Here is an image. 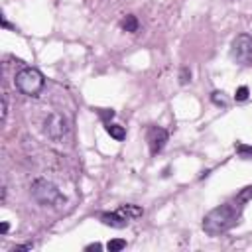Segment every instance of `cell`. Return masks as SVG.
Masks as SVG:
<instances>
[{
  "instance_id": "cell-9",
  "label": "cell",
  "mask_w": 252,
  "mask_h": 252,
  "mask_svg": "<svg viewBox=\"0 0 252 252\" xmlns=\"http://www.w3.org/2000/svg\"><path fill=\"white\" fill-rule=\"evenodd\" d=\"M122 30H124V32H128V33L138 32V18H136V16H132V14H128V16L122 20Z\"/></svg>"
},
{
  "instance_id": "cell-12",
  "label": "cell",
  "mask_w": 252,
  "mask_h": 252,
  "mask_svg": "<svg viewBox=\"0 0 252 252\" xmlns=\"http://www.w3.org/2000/svg\"><path fill=\"white\" fill-rule=\"evenodd\" d=\"M234 150H236V154H238L240 158H244V159H250V158H252V146H246V144H242V142H236V144H234Z\"/></svg>"
},
{
  "instance_id": "cell-7",
  "label": "cell",
  "mask_w": 252,
  "mask_h": 252,
  "mask_svg": "<svg viewBox=\"0 0 252 252\" xmlns=\"http://www.w3.org/2000/svg\"><path fill=\"white\" fill-rule=\"evenodd\" d=\"M100 220L106 224V226H112V228H124L128 224V220L120 215V213H102L100 215Z\"/></svg>"
},
{
  "instance_id": "cell-15",
  "label": "cell",
  "mask_w": 252,
  "mask_h": 252,
  "mask_svg": "<svg viewBox=\"0 0 252 252\" xmlns=\"http://www.w3.org/2000/svg\"><path fill=\"white\" fill-rule=\"evenodd\" d=\"M191 81V71L187 69V67H181V73H179V83L181 85H185V83H189Z\"/></svg>"
},
{
  "instance_id": "cell-8",
  "label": "cell",
  "mask_w": 252,
  "mask_h": 252,
  "mask_svg": "<svg viewBox=\"0 0 252 252\" xmlns=\"http://www.w3.org/2000/svg\"><path fill=\"white\" fill-rule=\"evenodd\" d=\"M116 213H120V215L130 222V220H134V219H140L144 211H142L138 205H122V207L116 209Z\"/></svg>"
},
{
  "instance_id": "cell-2",
  "label": "cell",
  "mask_w": 252,
  "mask_h": 252,
  "mask_svg": "<svg viewBox=\"0 0 252 252\" xmlns=\"http://www.w3.org/2000/svg\"><path fill=\"white\" fill-rule=\"evenodd\" d=\"M32 197L41 207H51V209H59L67 203L65 195L59 191V187L47 179H35L32 183Z\"/></svg>"
},
{
  "instance_id": "cell-19",
  "label": "cell",
  "mask_w": 252,
  "mask_h": 252,
  "mask_svg": "<svg viewBox=\"0 0 252 252\" xmlns=\"http://www.w3.org/2000/svg\"><path fill=\"white\" fill-rule=\"evenodd\" d=\"M85 250H87V252H93V250H96V252H98V250H102V244H100V242H93V244L85 246Z\"/></svg>"
},
{
  "instance_id": "cell-6",
  "label": "cell",
  "mask_w": 252,
  "mask_h": 252,
  "mask_svg": "<svg viewBox=\"0 0 252 252\" xmlns=\"http://www.w3.org/2000/svg\"><path fill=\"white\" fill-rule=\"evenodd\" d=\"M165 142H167V132L163 128L154 126V128L148 130V146H150L152 156H158L165 148Z\"/></svg>"
},
{
  "instance_id": "cell-4",
  "label": "cell",
  "mask_w": 252,
  "mask_h": 252,
  "mask_svg": "<svg viewBox=\"0 0 252 252\" xmlns=\"http://www.w3.org/2000/svg\"><path fill=\"white\" fill-rule=\"evenodd\" d=\"M43 132L47 134V138H51L53 142H63L67 140L71 128H69V120L61 114V112H51L45 122H43Z\"/></svg>"
},
{
  "instance_id": "cell-14",
  "label": "cell",
  "mask_w": 252,
  "mask_h": 252,
  "mask_svg": "<svg viewBox=\"0 0 252 252\" xmlns=\"http://www.w3.org/2000/svg\"><path fill=\"white\" fill-rule=\"evenodd\" d=\"M211 98H213V102H215V104H219V106H226V104H228L226 96H224L222 93H219V91H215V93L211 94Z\"/></svg>"
},
{
  "instance_id": "cell-1",
  "label": "cell",
  "mask_w": 252,
  "mask_h": 252,
  "mask_svg": "<svg viewBox=\"0 0 252 252\" xmlns=\"http://www.w3.org/2000/svg\"><path fill=\"white\" fill-rule=\"evenodd\" d=\"M236 211L232 205H220V207H215L213 211H209L203 219V230L209 234V236H219V234H224L226 230H230L234 224H236Z\"/></svg>"
},
{
  "instance_id": "cell-21",
  "label": "cell",
  "mask_w": 252,
  "mask_h": 252,
  "mask_svg": "<svg viewBox=\"0 0 252 252\" xmlns=\"http://www.w3.org/2000/svg\"><path fill=\"white\" fill-rule=\"evenodd\" d=\"M8 228H10V224H8V222H2V224H0V232H2V234H6V232H8Z\"/></svg>"
},
{
  "instance_id": "cell-20",
  "label": "cell",
  "mask_w": 252,
  "mask_h": 252,
  "mask_svg": "<svg viewBox=\"0 0 252 252\" xmlns=\"http://www.w3.org/2000/svg\"><path fill=\"white\" fill-rule=\"evenodd\" d=\"M16 250H32V244H20V246L14 248V252H16Z\"/></svg>"
},
{
  "instance_id": "cell-18",
  "label": "cell",
  "mask_w": 252,
  "mask_h": 252,
  "mask_svg": "<svg viewBox=\"0 0 252 252\" xmlns=\"http://www.w3.org/2000/svg\"><path fill=\"white\" fill-rule=\"evenodd\" d=\"M98 114H100L102 120H110V118H114V110H98Z\"/></svg>"
},
{
  "instance_id": "cell-17",
  "label": "cell",
  "mask_w": 252,
  "mask_h": 252,
  "mask_svg": "<svg viewBox=\"0 0 252 252\" xmlns=\"http://www.w3.org/2000/svg\"><path fill=\"white\" fill-rule=\"evenodd\" d=\"M6 116H8V96L2 94V122H6Z\"/></svg>"
},
{
  "instance_id": "cell-3",
  "label": "cell",
  "mask_w": 252,
  "mask_h": 252,
  "mask_svg": "<svg viewBox=\"0 0 252 252\" xmlns=\"http://www.w3.org/2000/svg\"><path fill=\"white\" fill-rule=\"evenodd\" d=\"M16 87L24 93V94H28V96H35L41 89H43V75L37 71V69H33V67H24V69H20L18 73H16Z\"/></svg>"
},
{
  "instance_id": "cell-13",
  "label": "cell",
  "mask_w": 252,
  "mask_h": 252,
  "mask_svg": "<svg viewBox=\"0 0 252 252\" xmlns=\"http://www.w3.org/2000/svg\"><path fill=\"white\" fill-rule=\"evenodd\" d=\"M122 248H126V240H122V238H112L106 244V250L108 252H120Z\"/></svg>"
},
{
  "instance_id": "cell-11",
  "label": "cell",
  "mask_w": 252,
  "mask_h": 252,
  "mask_svg": "<svg viewBox=\"0 0 252 252\" xmlns=\"http://www.w3.org/2000/svg\"><path fill=\"white\" fill-rule=\"evenodd\" d=\"M248 201H252V185H246V187H242V189L236 193V203H238V205H244V203H248Z\"/></svg>"
},
{
  "instance_id": "cell-10",
  "label": "cell",
  "mask_w": 252,
  "mask_h": 252,
  "mask_svg": "<svg viewBox=\"0 0 252 252\" xmlns=\"http://www.w3.org/2000/svg\"><path fill=\"white\" fill-rule=\"evenodd\" d=\"M106 132H108L114 140H118V142L126 138V130H124L122 126H118V124H110V122H108V124H106Z\"/></svg>"
},
{
  "instance_id": "cell-5",
  "label": "cell",
  "mask_w": 252,
  "mask_h": 252,
  "mask_svg": "<svg viewBox=\"0 0 252 252\" xmlns=\"http://www.w3.org/2000/svg\"><path fill=\"white\" fill-rule=\"evenodd\" d=\"M230 55L236 63L240 65H250L252 63V35L248 33H238L232 39L230 45Z\"/></svg>"
},
{
  "instance_id": "cell-16",
  "label": "cell",
  "mask_w": 252,
  "mask_h": 252,
  "mask_svg": "<svg viewBox=\"0 0 252 252\" xmlns=\"http://www.w3.org/2000/svg\"><path fill=\"white\" fill-rule=\"evenodd\" d=\"M234 98L236 100H246L248 98V87H238L236 93H234Z\"/></svg>"
}]
</instances>
